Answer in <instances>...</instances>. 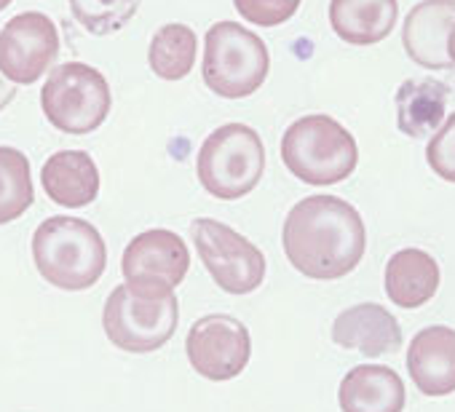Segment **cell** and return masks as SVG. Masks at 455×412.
I'll use <instances>...</instances> for the list:
<instances>
[{"label":"cell","mask_w":455,"mask_h":412,"mask_svg":"<svg viewBox=\"0 0 455 412\" xmlns=\"http://www.w3.org/2000/svg\"><path fill=\"white\" fill-rule=\"evenodd\" d=\"M36 201L30 161L22 150L0 145V226L20 220Z\"/></svg>","instance_id":"cell-21"},{"label":"cell","mask_w":455,"mask_h":412,"mask_svg":"<svg viewBox=\"0 0 455 412\" xmlns=\"http://www.w3.org/2000/svg\"><path fill=\"white\" fill-rule=\"evenodd\" d=\"M193 247L214 279L228 295H250L266 281V255L231 226L212 218L190 223Z\"/></svg>","instance_id":"cell-8"},{"label":"cell","mask_w":455,"mask_h":412,"mask_svg":"<svg viewBox=\"0 0 455 412\" xmlns=\"http://www.w3.org/2000/svg\"><path fill=\"white\" fill-rule=\"evenodd\" d=\"M41 185L54 203L81 210L100 195V169L86 150H60L46 158Z\"/></svg>","instance_id":"cell-15"},{"label":"cell","mask_w":455,"mask_h":412,"mask_svg":"<svg viewBox=\"0 0 455 412\" xmlns=\"http://www.w3.org/2000/svg\"><path fill=\"white\" fill-rule=\"evenodd\" d=\"M190 271L185 242L166 228H153L129 242L121 258L124 284L145 297L172 295Z\"/></svg>","instance_id":"cell-9"},{"label":"cell","mask_w":455,"mask_h":412,"mask_svg":"<svg viewBox=\"0 0 455 412\" xmlns=\"http://www.w3.org/2000/svg\"><path fill=\"white\" fill-rule=\"evenodd\" d=\"M386 295L399 308H420L439 289V265L423 250H399L386 263Z\"/></svg>","instance_id":"cell-18"},{"label":"cell","mask_w":455,"mask_h":412,"mask_svg":"<svg viewBox=\"0 0 455 412\" xmlns=\"http://www.w3.org/2000/svg\"><path fill=\"white\" fill-rule=\"evenodd\" d=\"M396 126L412 139L439 131L447 113V86L434 78H410L396 89Z\"/></svg>","instance_id":"cell-19"},{"label":"cell","mask_w":455,"mask_h":412,"mask_svg":"<svg viewBox=\"0 0 455 412\" xmlns=\"http://www.w3.org/2000/svg\"><path fill=\"white\" fill-rule=\"evenodd\" d=\"M284 166L306 185L324 187L348 179L359 163L354 134L332 115H303L282 137Z\"/></svg>","instance_id":"cell-3"},{"label":"cell","mask_w":455,"mask_h":412,"mask_svg":"<svg viewBox=\"0 0 455 412\" xmlns=\"http://www.w3.org/2000/svg\"><path fill=\"white\" fill-rule=\"evenodd\" d=\"M201 187L220 201L250 195L266 174V145L247 123H225L214 129L196 155Z\"/></svg>","instance_id":"cell-5"},{"label":"cell","mask_w":455,"mask_h":412,"mask_svg":"<svg viewBox=\"0 0 455 412\" xmlns=\"http://www.w3.org/2000/svg\"><path fill=\"white\" fill-rule=\"evenodd\" d=\"M447 52H450V59H452V65H455V28H452V33H450V44H447Z\"/></svg>","instance_id":"cell-26"},{"label":"cell","mask_w":455,"mask_h":412,"mask_svg":"<svg viewBox=\"0 0 455 412\" xmlns=\"http://www.w3.org/2000/svg\"><path fill=\"white\" fill-rule=\"evenodd\" d=\"M303 0H234L236 12L244 17V22L258 28H279L290 22Z\"/></svg>","instance_id":"cell-23"},{"label":"cell","mask_w":455,"mask_h":412,"mask_svg":"<svg viewBox=\"0 0 455 412\" xmlns=\"http://www.w3.org/2000/svg\"><path fill=\"white\" fill-rule=\"evenodd\" d=\"M338 401L343 412H402L407 391L391 367L359 364L343 377Z\"/></svg>","instance_id":"cell-16"},{"label":"cell","mask_w":455,"mask_h":412,"mask_svg":"<svg viewBox=\"0 0 455 412\" xmlns=\"http://www.w3.org/2000/svg\"><path fill=\"white\" fill-rule=\"evenodd\" d=\"M41 107L54 129L65 134H92L110 115V83L92 65L65 62L49 73L41 89Z\"/></svg>","instance_id":"cell-6"},{"label":"cell","mask_w":455,"mask_h":412,"mask_svg":"<svg viewBox=\"0 0 455 412\" xmlns=\"http://www.w3.org/2000/svg\"><path fill=\"white\" fill-rule=\"evenodd\" d=\"M426 161L434 174L455 185V113L444 118L439 131L426 145Z\"/></svg>","instance_id":"cell-24"},{"label":"cell","mask_w":455,"mask_h":412,"mask_svg":"<svg viewBox=\"0 0 455 412\" xmlns=\"http://www.w3.org/2000/svg\"><path fill=\"white\" fill-rule=\"evenodd\" d=\"M33 263L38 273L62 292L94 287L108 268L102 234L81 218H49L33 234Z\"/></svg>","instance_id":"cell-2"},{"label":"cell","mask_w":455,"mask_h":412,"mask_svg":"<svg viewBox=\"0 0 455 412\" xmlns=\"http://www.w3.org/2000/svg\"><path fill=\"white\" fill-rule=\"evenodd\" d=\"M452 28L455 0H423V4L412 6L402 28V44L407 57L426 70L452 67L447 52Z\"/></svg>","instance_id":"cell-12"},{"label":"cell","mask_w":455,"mask_h":412,"mask_svg":"<svg viewBox=\"0 0 455 412\" xmlns=\"http://www.w3.org/2000/svg\"><path fill=\"white\" fill-rule=\"evenodd\" d=\"M185 353L190 367L214 383L239 377L252 359V337L250 329L228 313H209L193 321Z\"/></svg>","instance_id":"cell-10"},{"label":"cell","mask_w":455,"mask_h":412,"mask_svg":"<svg viewBox=\"0 0 455 412\" xmlns=\"http://www.w3.org/2000/svg\"><path fill=\"white\" fill-rule=\"evenodd\" d=\"M12 6V0H0V12H4V9H9Z\"/></svg>","instance_id":"cell-27"},{"label":"cell","mask_w":455,"mask_h":412,"mask_svg":"<svg viewBox=\"0 0 455 412\" xmlns=\"http://www.w3.org/2000/svg\"><path fill=\"white\" fill-rule=\"evenodd\" d=\"M180 300L177 295L145 297L126 284L116 287L105 300L102 327L108 340L126 353H150L164 348L177 332Z\"/></svg>","instance_id":"cell-7"},{"label":"cell","mask_w":455,"mask_h":412,"mask_svg":"<svg viewBox=\"0 0 455 412\" xmlns=\"http://www.w3.org/2000/svg\"><path fill=\"white\" fill-rule=\"evenodd\" d=\"M282 247L292 268L316 281L348 276L364 258L367 231L356 206L338 195H308L284 220Z\"/></svg>","instance_id":"cell-1"},{"label":"cell","mask_w":455,"mask_h":412,"mask_svg":"<svg viewBox=\"0 0 455 412\" xmlns=\"http://www.w3.org/2000/svg\"><path fill=\"white\" fill-rule=\"evenodd\" d=\"M196 57H198V38L188 25L180 22L158 28L148 49V65L164 81L188 78L196 65Z\"/></svg>","instance_id":"cell-20"},{"label":"cell","mask_w":455,"mask_h":412,"mask_svg":"<svg viewBox=\"0 0 455 412\" xmlns=\"http://www.w3.org/2000/svg\"><path fill=\"white\" fill-rule=\"evenodd\" d=\"M271 54L260 36L239 22H217L204 36L201 75L222 99L252 97L268 78Z\"/></svg>","instance_id":"cell-4"},{"label":"cell","mask_w":455,"mask_h":412,"mask_svg":"<svg viewBox=\"0 0 455 412\" xmlns=\"http://www.w3.org/2000/svg\"><path fill=\"white\" fill-rule=\"evenodd\" d=\"M14 97H17V86L4 73H0V110H6Z\"/></svg>","instance_id":"cell-25"},{"label":"cell","mask_w":455,"mask_h":412,"mask_svg":"<svg viewBox=\"0 0 455 412\" xmlns=\"http://www.w3.org/2000/svg\"><path fill=\"white\" fill-rule=\"evenodd\" d=\"M407 372L426 396H447L455 391V329L426 327L407 348Z\"/></svg>","instance_id":"cell-14"},{"label":"cell","mask_w":455,"mask_h":412,"mask_svg":"<svg viewBox=\"0 0 455 412\" xmlns=\"http://www.w3.org/2000/svg\"><path fill=\"white\" fill-rule=\"evenodd\" d=\"M73 20L92 36L105 38L126 28L142 0H68Z\"/></svg>","instance_id":"cell-22"},{"label":"cell","mask_w":455,"mask_h":412,"mask_svg":"<svg viewBox=\"0 0 455 412\" xmlns=\"http://www.w3.org/2000/svg\"><path fill=\"white\" fill-rule=\"evenodd\" d=\"M396 0H330V28L351 46H372L394 33Z\"/></svg>","instance_id":"cell-17"},{"label":"cell","mask_w":455,"mask_h":412,"mask_svg":"<svg viewBox=\"0 0 455 412\" xmlns=\"http://www.w3.org/2000/svg\"><path fill=\"white\" fill-rule=\"evenodd\" d=\"M332 343L348 351H359L367 359L396 353L402 348V327L378 303H359L346 308L332 324Z\"/></svg>","instance_id":"cell-13"},{"label":"cell","mask_w":455,"mask_h":412,"mask_svg":"<svg viewBox=\"0 0 455 412\" xmlns=\"http://www.w3.org/2000/svg\"><path fill=\"white\" fill-rule=\"evenodd\" d=\"M60 57L57 25L41 12H25L0 30V73L14 86H33Z\"/></svg>","instance_id":"cell-11"}]
</instances>
